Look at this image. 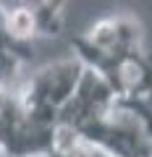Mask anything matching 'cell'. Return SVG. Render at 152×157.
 Masks as SVG:
<instances>
[{
    "label": "cell",
    "mask_w": 152,
    "mask_h": 157,
    "mask_svg": "<svg viewBox=\"0 0 152 157\" xmlns=\"http://www.w3.org/2000/svg\"><path fill=\"white\" fill-rule=\"evenodd\" d=\"M81 73H84V63L79 58H68L37 71L16 92L26 118L40 126H58V115L71 100Z\"/></svg>",
    "instance_id": "cell-1"
},
{
    "label": "cell",
    "mask_w": 152,
    "mask_h": 157,
    "mask_svg": "<svg viewBox=\"0 0 152 157\" xmlns=\"http://www.w3.org/2000/svg\"><path fill=\"white\" fill-rule=\"evenodd\" d=\"M6 34L21 47H32L34 37H55L63 29V3H0Z\"/></svg>",
    "instance_id": "cell-2"
},
{
    "label": "cell",
    "mask_w": 152,
    "mask_h": 157,
    "mask_svg": "<svg viewBox=\"0 0 152 157\" xmlns=\"http://www.w3.org/2000/svg\"><path fill=\"white\" fill-rule=\"evenodd\" d=\"M0 157H3V155H0Z\"/></svg>",
    "instance_id": "cell-3"
}]
</instances>
